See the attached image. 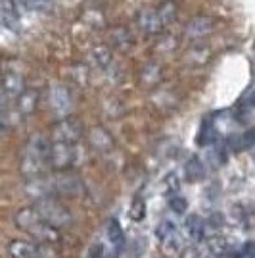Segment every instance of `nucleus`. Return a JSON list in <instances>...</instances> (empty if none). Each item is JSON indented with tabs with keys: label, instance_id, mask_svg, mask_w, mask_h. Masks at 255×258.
<instances>
[{
	"label": "nucleus",
	"instance_id": "nucleus-10",
	"mask_svg": "<svg viewBox=\"0 0 255 258\" xmlns=\"http://www.w3.org/2000/svg\"><path fill=\"white\" fill-rule=\"evenodd\" d=\"M213 29V22L209 18H192L190 22L186 23V29H184V35L188 37V39H203L205 35H209Z\"/></svg>",
	"mask_w": 255,
	"mask_h": 258
},
{
	"label": "nucleus",
	"instance_id": "nucleus-11",
	"mask_svg": "<svg viewBox=\"0 0 255 258\" xmlns=\"http://www.w3.org/2000/svg\"><path fill=\"white\" fill-rule=\"evenodd\" d=\"M137 23H139V27L142 31L150 33V35L160 33L161 29V23L158 20V14H156L154 8H142L139 12V16H137Z\"/></svg>",
	"mask_w": 255,
	"mask_h": 258
},
{
	"label": "nucleus",
	"instance_id": "nucleus-31",
	"mask_svg": "<svg viewBox=\"0 0 255 258\" xmlns=\"http://www.w3.org/2000/svg\"><path fill=\"white\" fill-rule=\"evenodd\" d=\"M182 258H200V252L194 250V248H186V250L182 252Z\"/></svg>",
	"mask_w": 255,
	"mask_h": 258
},
{
	"label": "nucleus",
	"instance_id": "nucleus-14",
	"mask_svg": "<svg viewBox=\"0 0 255 258\" xmlns=\"http://www.w3.org/2000/svg\"><path fill=\"white\" fill-rule=\"evenodd\" d=\"M184 175H186V179L192 183L202 181L203 177H205V166H203V162L200 160L198 156L188 158V162L184 164Z\"/></svg>",
	"mask_w": 255,
	"mask_h": 258
},
{
	"label": "nucleus",
	"instance_id": "nucleus-4",
	"mask_svg": "<svg viewBox=\"0 0 255 258\" xmlns=\"http://www.w3.org/2000/svg\"><path fill=\"white\" fill-rule=\"evenodd\" d=\"M8 254L12 258H58V252L50 245L31 243V241H23V239L12 241L8 247Z\"/></svg>",
	"mask_w": 255,
	"mask_h": 258
},
{
	"label": "nucleus",
	"instance_id": "nucleus-12",
	"mask_svg": "<svg viewBox=\"0 0 255 258\" xmlns=\"http://www.w3.org/2000/svg\"><path fill=\"white\" fill-rule=\"evenodd\" d=\"M90 145L98 152H109L113 151V137L107 133L104 127H94L90 131Z\"/></svg>",
	"mask_w": 255,
	"mask_h": 258
},
{
	"label": "nucleus",
	"instance_id": "nucleus-15",
	"mask_svg": "<svg viewBox=\"0 0 255 258\" xmlns=\"http://www.w3.org/2000/svg\"><path fill=\"white\" fill-rule=\"evenodd\" d=\"M0 23L8 29L18 27V12L14 8L12 0H0Z\"/></svg>",
	"mask_w": 255,
	"mask_h": 258
},
{
	"label": "nucleus",
	"instance_id": "nucleus-16",
	"mask_svg": "<svg viewBox=\"0 0 255 258\" xmlns=\"http://www.w3.org/2000/svg\"><path fill=\"white\" fill-rule=\"evenodd\" d=\"M90 58H92V62H94L98 68L107 70L109 64H111V60H113V52H111V48H107V46L102 44V46H94V48H92Z\"/></svg>",
	"mask_w": 255,
	"mask_h": 258
},
{
	"label": "nucleus",
	"instance_id": "nucleus-20",
	"mask_svg": "<svg viewBox=\"0 0 255 258\" xmlns=\"http://www.w3.org/2000/svg\"><path fill=\"white\" fill-rule=\"evenodd\" d=\"M111 43L115 46L117 50H127L129 44H131V37H129V31L127 29H123V27H117L111 31Z\"/></svg>",
	"mask_w": 255,
	"mask_h": 258
},
{
	"label": "nucleus",
	"instance_id": "nucleus-9",
	"mask_svg": "<svg viewBox=\"0 0 255 258\" xmlns=\"http://www.w3.org/2000/svg\"><path fill=\"white\" fill-rule=\"evenodd\" d=\"M37 102H39V93L33 91V89H25L20 97L16 98V110L12 114L14 121H18L20 118H27L31 116L37 108Z\"/></svg>",
	"mask_w": 255,
	"mask_h": 258
},
{
	"label": "nucleus",
	"instance_id": "nucleus-18",
	"mask_svg": "<svg viewBox=\"0 0 255 258\" xmlns=\"http://www.w3.org/2000/svg\"><path fill=\"white\" fill-rule=\"evenodd\" d=\"M203 229H205V224H203V220L200 216H190V218L186 220V231H188V235H190L194 241L202 239Z\"/></svg>",
	"mask_w": 255,
	"mask_h": 258
},
{
	"label": "nucleus",
	"instance_id": "nucleus-29",
	"mask_svg": "<svg viewBox=\"0 0 255 258\" xmlns=\"http://www.w3.org/2000/svg\"><path fill=\"white\" fill-rule=\"evenodd\" d=\"M228 248V245H226V241L224 239H213L211 241V250L215 252V254H224V250Z\"/></svg>",
	"mask_w": 255,
	"mask_h": 258
},
{
	"label": "nucleus",
	"instance_id": "nucleus-1",
	"mask_svg": "<svg viewBox=\"0 0 255 258\" xmlns=\"http://www.w3.org/2000/svg\"><path fill=\"white\" fill-rule=\"evenodd\" d=\"M50 145L52 143H48L44 135H33L31 139L27 141L22 156V173L27 179L43 177L44 170L50 166L48 164Z\"/></svg>",
	"mask_w": 255,
	"mask_h": 258
},
{
	"label": "nucleus",
	"instance_id": "nucleus-2",
	"mask_svg": "<svg viewBox=\"0 0 255 258\" xmlns=\"http://www.w3.org/2000/svg\"><path fill=\"white\" fill-rule=\"evenodd\" d=\"M14 222L18 229L25 231L29 237H33L37 243H44V245H50L54 241H58V231L56 227H52L50 224H46L41 216L37 214L35 208H20L16 216H14Z\"/></svg>",
	"mask_w": 255,
	"mask_h": 258
},
{
	"label": "nucleus",
	"instance_id": "nucleus-23",
	"mask_svg": "<svg viewBox=\"0 0 255 258\" xmlns=\"http://www.w3.org/2000/svg\"><path fill=\"white\" fill-rule=\"evenodd\" d=\"M71 79L77 85H86V81H88V68L83 64L73 66L71 68Z\"/></svg>",
	"mask_w": 255,
	"mask_h": 258
},
{
	"label": "nucleus",
	"instance_id": "nucleus-28",
	"mask_svg": "<svg viewBox=\"0 0 255 258\" xmlns=\"http://www.w3.org/2000/svg\"><path fill=\"white\" fill-rule=\"evenodd\" d=\"M23 4L31 10H48L52 6V0H23Z\"/></svg>",
	"mask_w": 255,
	"mask_h": 258
},
{
	"label": "nucleus",
	"instance_id": "nucleus-32",
	"mask_svg": "<svg viewBox=\"0 0 255 258\" xmlns=\"http://www.w3.org/2000/svg\"><path fill=\"white\" fill-rule=\"evenodd\" d=\"M102 254H104V248L100 247V245H96V247L90 250V258H102Z\"/></svg>",
	"mask_w": 255,
	"mask_h": 258
},
{
	"label": "nucleus",
	"instance_id": "nucleus-19",
	"mask_svg": "<svg viewBox=\"0 0 255 258\" xmlns=\"http://www.w3.org/2000/svg\"><path fill=\"white\" fill-rule=\"evenodd\" d=\"M107 239H109V243L115 245V247H121V245H123L125 233H123V227H121V224H119L117 220H111V222H109V226H107Z\"/></svg>",
	"mask_w": 255,
	"mask_h": 258
},
{
	"label": "nucleus",
	"instance_id": "nucleus-8",
	"mask_svg": "<svg viewBox=\"0 0 255 258\" xmlns=\"http://www.w3.org/2000/svg\"><path fill=\"white\" fill-rule=\"evenodd\" d=\"M81 137H83V123L77 118H64L54 125V131H52L54 143L75 145Z\"/></svg>",
	"mask_w": 255,
	"mask_h": 258
},
{
	"label": "nucleus",
	"instance_id": "nucleus-21",
	"mask_svg": "<svg viewBox=\"0 0 255 258\" xmlns=\"http://www.w3.org/2000/svg\"><path fill=\"white\" fill-rule=\"evenodd\" d=\"M129 216H131V220H133V222H140V220H144V216H146V203H144V199H140V197H135V199H133V203H131V210H129Z\"/></svg>",
	"mask_w": 255,
	"mask_h": 258
},
{
	"label": "nucleus",
	"instance_id": "nucleus-6",
	"mask_svg": "<svg viewBox=\"0 0 255 258\" xmlns=\"http://www.w3.org/2000/svg\"><path fill=\"white\" fill-rule=\"evenodd\" d=\"M0 91L4 93V97L8 100L18 98L25 91V77H23V70L18 62L8 64L4 74L0 76Z\"/></svg>",
	"mask_w": 255,
	"mask_h": 258
},
{
	"label": "nucleus",
	"instance_id": "nucleus-24",
	"mask_svg": "<svg viewBox=\"0 0 255 258\" xmlns=\"http://www.w3.org/2000/svg\"><path fill=\"white\" fill-rule=\"evenodd\" d=\"M156 235L160 237V241H169L171 237L175 235V226L171 224L169 220H163L160 226H158V229H156Z\"/></svg>",
	"mask_w": 255,
	"mask_h": 258
},
{
	"label": "nucleus",
	"instance_id": "nucleus-7",
	"mask_svg": "<svg viewBox=\"0 0 255 258\" xmlns=\"http://www.w3.org/2000/svg\"><path fill=\"white\" fill-rule=\"evenodd\" d=\"M48 104H50V110L54 112V116L58 118H67L69 112H71V93L69 89L62 83H52L50 89H48Z\"/></svg>",
	"mask_w": 255,
	"mask_h": 258
},
{
	"label": "nucleus",
	"instance_id": "nucleus-26",
	"mask_svg": "<svg viewBox=\"0 0 255 258\" xmlns=\"http://www.w3.org/2000/svg\"><path fill=\"white\" fill-rule=\"evenodd\" d=\"M179 189H181L179 177H177L175 173H169V175L163 179V191H165L167 195H177L179 193Z\"/></svg>",
	"mask_w": 255,
	"mask_h": 258
},
{
	"label": "nucleus",
	"instance_id": "nucleus-27",
	"mask_svg": "<svg viewBox=\"0 0 255 258\" xmlns=\"http://www.w3.org/2000/svg\"><path fill=\"white\" fill-rule=\"evenodd\" d=\"M14 123H16V121H14V118H12V114L8 110H6V112H0V137H4L12 129Z\"/></svg>",
	"mask_w": 255,
	"mask_h": 258
},
{
	"label": "nucleus",
	"instance_id": "nucleus-5",
	"mask_svg": "<svg viewBox=\"0 0 255 258\" xmlns=\"http://www.w3.org/2000/svg\"><path fill=\"white\" fill-rule=\"evenodd\" d=\"M81 162V151L77 145H65V143H52L50 145V158L48 164L56 170H67Z\"/></svg>",
	"mask_w": 255,
	"mask_h": 258
},
{
	"label": "nucleus",
	"instance_id": "nucleus-13",
	"mask_svg": "<svg viewBox=\"0 0 255 258\" xmlns=\"http://www.w3.org/2000/svg\"><path fill=\"white\" fill-rule=\"evenodd\" d=\"M52 191L62 195H79L83 191V185L79 183V179H75L71 175H62L52 183Z\"/></svg>",
	"mask_w": 255,
	"mask_h": 258
},
{
	"label": "nucleus",
	"instance_id": "nucleus-22",
	"mask_svg": "<svg viewBox=\"0 0 255 258\" xmlns=\"http://www.w3.org/2000/svg\"><path fill=\"white\" fill-rule=\"evenodd\" d=\"M160 76H161L160 68H158V66H154V64H150L142 70V74H140V81H142L144 85H154V83H158V81H160Z\"/></svg>",
	"mask_w": 255,
	"mask_h": 258
},
{
	"label": "nucleus",
	"instance_id": "nucleus-30",
	"mask_svg": "<svg viewBox=\"0 0 255 258\" xmlns=\"http://www.w3.org/2000/svg\"><path fill=\"white\" fill-rule=\"evenodd\" d=\"M244 106L255 108V91H251V93H249V95L244 98Z\"/></svg>",
	"mask_w": 255,
	"mask_h": 258
},
{
	"label": "nucleus",
	"instance_id": "nucleus-3",
	"mask_svg": "<svg viewBox=\"0 0 255 258\" xmlns=\"http://www.w3.org/2000/svg\"><path fill=\"white\" fill-rule=\"evenodd\" d=\"M35 210L52 227H64L71 222V216L65 210V206L60 201H56L54 197H44V199L35 201Z\"/></svg>",
	"mask_w": 255,
	"mask_h": 258
},
{
	"label": "nucleus",
	"instance_id": "nucleus-25",
	"mask_svg": "<svg viewBox=\"0 0 255 258\" xmlns=\"http://www.w3.org/2000/svg\"><path fill=\"white\" fill-rule=\"evenodd\" d=\"M169 208L175 214H184L186 208H188V203H186V199L181 197V195H173L169 199Z\"/></svg>",
	"mask_w": 255,
	"mask_h": 258
},
{
	"label": "nucleus",
	"instance_id": "nucleus-17",
	"mask_svg": "<svg viewBox=\"0 0 255 258\" xmlns=\"http://www.w3.org/2000/svg\"><path fill=\"white\" fill-rule=\"evenodd\" d=\"M156 14H158V20H160L161 27H165V25H169L173 20H175V16H177V4L175 2H161L160 6L156 8Z\"/></svg>",
	"mask_w": 255,
	"mask_h": 258
}]
</instances>
